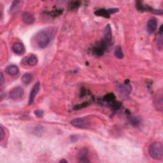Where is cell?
<instances>
[{"mask_svg":"<svg viewBox=\"0 0 163 163\" xmlns=\"http://www.w3.org/2000/svg\"><path fill=\"white\" fill-rule=\"evenodd\" d=\"M56 31L53 28H49L40 31L36 34L35 41L36 45L41 49L47 47L55 35Z\"/></svg>","mask_w":163,"mask_h":163,"instance_id":"1","label":"cell"},{"mask_svg":"<svg viewBox=\"0 0 163 163\" xmlns=\"http://www.w3.org/2000/svg\"><path fill=\"white\" fill-rule=\"evenodd\" d=\"M149 152L154 159L160 160L163 157V146L161 143L154 142L149 147Z\"/></svg>","mask_w":163,"mask_h":163,"instance_id":"2","label":"cell"},{"mask_svg":"<svg viewBox=\"0 0 163 163\" xmlns=\"http://www.w3.org/2000/svg\"><path fill=\"white\" fill-rule=\"evenodd\" d=\"M70 124L73 126L80 129L87 128L89 126V122L84 118H74L70 122Z\"/></svg>","mask_w":163,"mask_h":163,"instance_id":"3","label":"cell"},{"mask_svg":"<svg viewBox=\"0 0 163 163\" xmlns=\"http://www.w3.org/2000/svg\"><path fill=\"white\" fill-rule=\"evenodd\" d=\"M10 98L12 100H17L23 97L24 95V89L20 87L13 88L10 92Z\"/></svg>","mask_w":163,"mask_h":163,"instance_id":"4","label":"cell"},{"mask_svg":"<svg viewBox=\"0 0 163 163\" xmlns=\"http://www.w3.org/2000/svg\"><path fill=\"white\" fill-rule=\"evenodd\" d=\"M136 7H137V9L141 12L148 11V12H150L152 13H156V14H159V15L162 14V10H155V9L152 8L151 6H150L149 5H144L142 3H141L140 2H137Z\"/></svg>","mask_w":163,"mask_h":163,"instance_id":"5","label":"cell"},{"mask_svg":"<svg viewBox=\"0 0 163 163\" xmlns=\"http://www.w3.org/2000/svg\"><path fill=\"white\" fill-rule=\"evenodd\" d=\"M40 84L39 82H36L33 87L32 88V89L31 91L30 94H29V105H32L34 100L36 98V96L37 95V94L38 93L39 91H40Z\"/></svg>","mask_w":163,"mask_h":163,"instance_id":"6","label":"cell"},{"mask_svg":"<svg viewBox=\"0 0 163 163\" xmlns=\"http://www.w3.org/2000/svg\"><path fill=\"white\" fill-rule=\"evenodd\" d=\"M158 27V20L155 17L150 18L147 22V30L148 33H153L156 30Z\"/></svg>","mask_w":163,"mask_h":163,"instance_id":"7","label":"cell"},{"mask_svg":"<svg viewBox=\"0 0 163 163\" xmlns=\"http://www.w3.org/2000/svg\"><path fill=\"white\" fill-rule=\"evenodd\" d=\"M22 63L24 64H28L29 66H33L38 63V59H37V57L35 55L31 54L27 57H24L22 61Z\"/></svg>","mask_w":163,"mask_h":163,"instance_id":"8","label":"cell"},{"mask_svg":"<svg viewBox=\"0 0 163 163\" xmlns=\"http://www.w3.org/2000/svg\"><path fill=\"white\" fill-rule=\"evenodd\" d=\"M12 50L14 53L17 55H23L26 51L24 45L22 43L17 42L14 43L12 46Z\"/></svg>","mask_w":163,"mask_h":163,"instance_id":"9","label":"cell"},{"mask_svg":"<svg viewBox=\"0 0 163 163\" xmlns=\"http://www.w3.org/2000/svg\"><path fill=\"white\" fill-rule=\"evenodd\" d=\"M105 38L104 40L108 45H111V41H112V29H111V26L110 24H107V26L105 27Z\"/></svg>","mask_w":163,"mask_h":163,"instance_id":"10","label":"cell"},{"mask_svg":"<svg viewBox=\"0 0 163 163\" xmlns=\"http://www.w3.org/2000/svg\"><path fill=\"white\" fill-rule=\"evenodd\" d=\"M23 20L26 24H32L34 23V17L30 12H25L23 14Z\"/></svg>","mask_w":163,"mask_h":163,"instance_id":"11","label":"cell"},{"mask_svg":"<svg viewBox=\"0 0 163 163\" xmlns=\"http://www.w3.org/2000/svg\"><path fill=\"white\" fill-rule=\"evenodd\" d=\"M88 152L86 149H81L78 153V161L80 162H90L88 159Z\"/></svg>","mask_w":163,"mask_h":163,"instance_id":"12","label":"cell"},{"mask_svg":"<svg viewBox=\"0 0 163 163\" xmlns=\"http://www.w3.org/2000/svg\"><path fill=\"white\" fill-rule=\"evenodd\" d=\"M19 71V68L16 65H9L7 66L5 69V72L12 76L17 75Z\"/></svg>","mask_w":163,"mask_h":163,"instance_id":"13","label":"cell"},{"mask_svg":"<svg viewBox=\"0 0 163 163\" xmlns=\"http://www.w3.org/2000/svg\"><path fill=\"white\" fill-rule=\"evenodd\" d=\"M23 1H14L12 3L10 8V13H14L19 11V9L21 7V5H23Z\"/></svg>","mask_w":163,"mask_h":163,"instance_id":"14","label":"cell"},{"mask_svg":"<svg viewBox=\"0 0 163 163\" xmlns=\"http://www.w3.org/2000/svg\"><path fill=\"white\" fill-rule=\"evenodd\" d=\"M94 13H95L96 16L103 17H105V18H109L110 16V14H111L109 9L107 10V9H98L97 10H96Z\"/></svg>","mask_w":163,"mask_h":163,"instance_id":"15","label":"cell"},{"mask_svg":"<svg viewBox=\"0 0 163 163\" xmlns=\"http://www.w3.org/2000/svg\"><path fill=\"white\" fill-rule=\"evenodd\" d=\"M155 103L156 104L157 103V105L156 107H158V110L160 111H162V93H159L158 94V96H157L156 98H155Z\"/></svg>","mask_w":163,"mask_h":163,"instance_id":"16","label":"cell"},{"mask_svg":"<svg viewBox=\"0 0 163 163\" xmlns=\"http://www.w3.org/2000/svg\"><path fill=\"white\" fill-rule=\"evenodd\" d=\"M32 75L30 73H26L22 77V82H23V83L24 84L27 85L29 83L31 82V80H32Z\"/></svg>","mask_w":163,"mask_h":163,"instance_id":"17","label":"cell"},{"mask_svg":"<svg viewBox=\"0 0 163 163\" xmlns=\"http://www.w3.org/2000/svg\"><path fill=\"white\" fill-rule=\"evenodd\" d=\"M115 56L118 59H122L124 57V54L122 49L120 46H117L115 49Z\"/></svg>","mask_w":163,"mask_h":163,"instance_id":"18","label":"cell"},{"mask_svg":"<svg viewBox=\"0 0 163 163\" xmlns=\"http://www.w3.org/2000/svg\"><path fill=\"white\" fill-rule=\"evenodd\" d=\"M108 103H109L110 107L112 108V109H114V110H118L121 108V103L119 102L115 101V100L111 101V102H110Z\"/></svg>","mask_w":163,"mask_h":163,"instance_id":"19","label":"cell"},{"mask_svg":"<svg viewBox=\"0 0 163 163\" xmlns=\"http://www.w3.org/2000/svg\"><path fill=\"white\" fill-rule=\"evenodd\" d=\"M115 100V96L112 93L108 94L104 97V101H105L106 102H108V103L114 101Z\"/></svg>","mask_w":163,"mask_h":163,"instance_id":"20","label":"cell"},{"mask_svg":"<svg viewBox=\"0 0 163 163\" xmlns=\"http://www.w3.org/2000/svg\"><path fill=\"white\" fill-rule=\"evenodd\" d=\"M80 6V2H72L69 5V7L71 10H76Z\"/></svg>","mask_w":163,"mask_h":163,"instance_id":"21","label":"cell"},{"mask_svg":"<svg viewBox=\"0 0 163 163\" xmlns=\"http://www.w3.org/2000/svg\"><path fill=\"white\" fill-rule=\"evenodd\" d=\"M89 103L87 102H85V103H82V104H79V105H77L76 106H75L73 107V109L74 110H80L81 108H84L87 107L89 106Z\"/></svg>","mask_w":163,"mask_h":163,"instance_id":"22","label":"cell"},{"mask_svg":"<svg viewBox=\"0 0 163 163\" xmlns=\"http://www.w3.org/2000/svg\"><path fill=\"white\" fill-rule=\"evenodd\" d=\"M34 114L37 117L41 118L43 116V112L41 110H36L34 111Z\"/></svg>","mask_w":163,"mask_h":163,"instance_id":"23","label":"cell"},{"mask_svg":"<svg viewBox=\"0 0 163 163\" xmlns=\"http://www.w3.org/2000/svg\"><path fill=\"white\" fill-rule=\"evenodd\" d=\"M4 136H5V131L1 125V127H0V140L2 141L3 139L4 138Z\"/></svg>","mask_w":163,"mask_h":163,"instance_id":"24","label":"cell"},{"mask_svg":"<svg viewBox=\"0 0 163 163\" xmlns=\"http://www.w3.org/2000/svg\"><path fill=\"white\" fill-rule=\"evenodd\" d=\"M131 122H132V124H138V123H139V119L137 117H133L131 118Z\"/></svg>","mask_w":163,"mask_h":163,"instance_id":"25","label":"cell"},{"mask_svg":"<svg viewBox=\"0 0 163 163\" xmlns=\"http://www.w3.org/2000/svg\"><path fill=\"white\" fill-rule=\"evenodd\" d=\"M0 82H1V85H2L4 82V78H3V75L2 73H1V80H0Z\"/></svg>","mask_w":163,"mask_h":163,"instance_id":"26","label":"cell"},{"mask_svg":"<svg viewBox=\"0 0 163 163\" xmlns=\"http://www.w3.org/2000/svg\"><path fill=\"white\" fill-rule=\"evenodd\" d=\"M60 162H68V161H66V160H64V159H63V160H61V161H60Z\"/></svg>","mask_w":163,"mask_h":163,"instance_id":"27","label":"cell"}]
</instances>
